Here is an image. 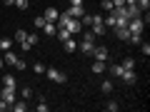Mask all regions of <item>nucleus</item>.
<instances>
[{"label":"nucleus","instance_id":"nucleus-1","mask_svg":"<svg viewBox=\"0 0 150 112\" xmlns=\"http://www.w3.org/2000/svg\"><path fill=\"white\" fill-rule=\"evenodd\" d=\"M58 27H68L73 35H78V32L83 30L80 20H78V18H73V15H68V13H60V18H58Z\"/></svg>","mask_w":150,"mask_h":112},{"label":"nucleus","instance_id":"nucleus-2","mask_svg":"<svg viewBox=\"0 0 150 112\" xmlns=\"http://www.w3.org/2000/svg\"><path fill=\"white\" fill-rule=\"evenodd\" d=\"M78 48L83 50V55H90V52H93V48H95V35L88 30L85 35H83V43H78Z\"/></svg>","mask_w":150,"mask_h":112},{"label":"nucleus","instance_id":"nucleus-3","mask_svg":"<svg viewBox=\"0 0 150 112\" xmlns=\"http://www.w3.org/2000/svg\"><path fill=\"white\" fill-rule=\"evenodd\" d=\"M48 80H53V82H58V85H65V72L63 70H58V67H48Z\"/></svg>","mask_w":150,"mask_h":112},{"label":"nucleus","instance_id":"nucleus-4","mask_svg":"<svg viewBox=\"0 0 150 112\" xmlns=\"http://www.w3.org/2000/svg\"><path fill=\"white\" fill-rule=\"evenodd\" d=\"M128 30L130 32H143L145 30V22H143V18H130V20H128Z\"/></svg>","mask_w":150,"mask_h":112},{"label":"nucleus","instance_id":"nucleus-5","mask_svg":"<svg viewBox=\"0 0 150 112\" xmlns=\"http://www.w3.org/2000/svg\"><path fill=\"white\" fill-rule=\"evenodd\" d=\"M0 100H5L8 105H13V102L18 100V90H10V87H3V92H0Z\"/></svg>","mask_w":150,"mask_h":112},{"label":"nucleus","instance_id":"nucleus-6","mask_svg":"<svg viewBox=\"0 0 150 112\" xmlns=\"http://www.w3.org/2000/svg\"><path fill=\"white\" fill-rule=\"evenodd\" d=\"M120 80H123L125 85H135V82H138V75H135V70H123Z\"/></svg>","mask_w":150,"mask_h":112},{"label":"nucleus","instance_id":"nucleus-7","mask_svg":"<svg viewBox=\"0 0 150 112\" xmlns=\"http://www.w3.org/2000/svg\"><path fill=\"white\" fill-rule=\"evenodd\" d=\"M90 55H93V60H103V62H105V60H108V55H110V52H108V48H98V45H95Z\"/></svg>","mask_w":150,"mask_h":112},{"label":"nucleus","instance_id":"nucleus-8","mask_svg":"<svg viewBox=\"0 0 150 112\" xmlns=\"http://www.w3.org/2000/svg\"><path fill=\"white\" fill-rule=\"evenodd\" d=\"M38 43H40V37H38L35 32H28V40H25V45H23V50L28 52V50H30V48H35Z\"/></svg>","mask_w":150,"mask_h":112},{"label":"nucleus","instance_id":"nucleus-9","mask_svg":"<svg viewBox=\"0 0 150 112\" xmlns=\"http://www.w3.org/2000/svg\"><path fill=\"white\" fill-rule=\"evenodd\" d=\"M65 13H68V15H73V18H78V20H80V18L85 15V8H83V5H70V8H68V10H65Z\"/></svg>","mask_w":150,"mask_h":112},{"label":"nucleus","instance_id":"nucleus-10","mask_svg":"<svg viewBox=\"0 0 150 112\" xmlns=\"http://www.w3.org/2000/svg\"><path fill=\"white\" fill-rule=\"evenodd\" d=\"M43 18H45V20H48V22H58V18H60V13L55 10L53 5H50V8H45V15H43Z\"/></svg>","mask_w":150,"mask_h":112},{"label":"nucleus","instance_id":"nucleus-11","mask_svg":"<svg viewBox=\"0 0 150 112\" xmlns=\"http://www.w3.org/2000/svg\"><path fill=\"white\" fill-rule=\"evenodd\" d=\"M115 30V35H118V40H123V43H128V37H130V30H128V25H123V27H112Z\"/></svg>","mask_w":150,"mask_h":112},{"label":"nucleus","instance_id":"nucleus-12","mask_svg":"<svg viewBox=\"0 0 150 112\" xmlns=\"http://www.w3.org/2000/svg\"><path fill=\"white\" fill-rule=\"evenodd\" d=\"M3 87H10V90H18V80H15V75H5V77H3Z\"/></svg>","mask_w":150,"mask_h":112},{"label":"nucleus","instance_id":"nucleus-13","mask_svg":"<svg viewBox=\"0 0 150 112\" xmlns=\"http://www.w3.org/2000/svg\"><path fill=\"white\" fill-rule=\"evenodd\" d=\"M55 35H58V40H60V43H65L68 37H73V32H70L68 27H58V30H55Z\"/></svg>","mask_w":150,"mask_h":112},{"label":"nucleus","instance_id":"nucleus-14","mask_svg":"<svg viewBox=\"0 0 150 112\" xmlns=\"http://www.w3.org/2000/svg\"><path fill=\"white\" fill-rule=\"evenodd\" d=\"M25 40H28V32H25V30H18L15 35H13V43H18V45H20V48H23V45H25Z\"/></svg>","mask_w":150,"mask_h":112},{"label":"nucleus","instance_id":"nucleus-15","mask_svg":"<svg viewBox=\"0 0 150 112\" xmlns=\"http://www.w3.org/2000/svg\"><path fill=\"white\" fill-rule=\"evenodd\" d=\"M3 62L15 65V62H18V55H15V52H10V50H5V52H3Z\"/></svg>","mask_w":150,"mask_h":112},{"label":"nucleus","instance_id":"nucleus-16","mask_svg":"<svg viewBox=\"0 0 150 112\" xmlns=\"http://www.w3.org/2000/svg\"><path fill=\"white\" fill-rule=\"evenodd\" d=\"M105 30H108V27H105V22H98V25H93V35H95V37H100V35H105Z\"/></svg>","mask_w":150,"mask_h":112},{"label":"nucleus","instance_id":"nucleus-17","mask_svg":"<svg viewBox=\"0 0 150 112\" xmlns=\"http://www.w3.org/2000/svg\"><path fill=\"white\" fill-rule=\"evenodd\" d=\"M63 48H65V52H73V50H78V43H75L73 37H68V40L63 43Z\"/></svg>","mask_w":150,"mask_h":112},{"label":"nucleus","instance_id":"nucleus-18","mask_svg":"<svg viewBox=\"0 0 150 112\" xmlns=\"http://www.w3.org/2000/svg\"><path fill=\"white\" fill-rule=\"evenodd\" d=\"M93 72H95V75L105 72V62H103V60H93Z\"/></svg>","mask_w":150,"mask_h":112},{"label":"nucleus","instance_id":"nucleus-19","mask_svg":"<svg viewBox=\"0 0 150 112\" xmlns=\"http://www.w3.org/2000/svg\"><path fill=\"white\" fill-rule=\"evenodd\" d=\"M10 110H15V112H25L28 110V105H25V100H20V102H13V105H10Z\"/></svg>","mask_w":150,"mask_h":112},{"label":"nucleus","instance_id":"nucleus-20","mask_svg":"<svg viewBox=\"0 0 150 112\" xmlns=\"http://www.w3.org/2000/svg\"><path fill=\"white\" fill-rule=\"evenodd\" d=\"M43 30H45V35H55V30H58V22H45Z\"/></svg>","mask_w":150,"mask_h":112},{"label":"nucleus","instance_id":"nucleus-21","mask_svg":"<svg viewBox=\"0 0 150 112\" xmlns=\"http://www.w3.org/2000/svg\"><path fill=\"white\" fill-rule=\"evenodd\" d=\"M105 110H108V112H118V110H120V102H118V100L105 102Z\"/></svg>","mask_w":150,"mask_h":112},{"label":"nucleus","instance_id":"nucleus-22","mask_svg":"<svg viewBox=\"0 0 150 112\" xmlns=\"http://www.w3.org/2000/svg\"><path fill=\"white\" fill-rule=\"evenodd\" d=\"M13 48V40L10 37H3V40H0V52H5V50H10Z\"/></svg>","mask_w":150,"mask_h":112},{"label":"nucleus","instance_id":"nucleus-23","mask_svg":"<svg viewBox=\"0 0 150 112\" xmlns=\"http://www.w3.org/2000/svg\"><path fill=\"white\" fill-rule=\"evenodd\" d=\"M100 90H103V95H110V92H112V82H110V80L100 82Z\"/></svg>","mask_w":150,"mask_h":112},{"label":"nucleus","instance_id":"nucleus-24","mask_svg":"<svg viewBox=\"0 0 150 112\" xmlns=\"http://www.w3.org/2000/svg\"><path fill=\"white\" fill-rule=\"evenodd\" d=\"M120 65H123V70H135V60L133 57H125Z\"/></svg>","mask_w":150,"mask_h":112},{"label":"nucleus","instance_id":"nucleus-25","mask_svg":"<svg viewBox=\"0 0 150 112\" xmlns=\"http://www.w3.org/2000/svg\"><path fill=\"white\" fill-rule=\"evenodd\" d=\"M110 75L112 77H120L123 75V65H110Z\"/></svg>","mask_w":150,"mask_h":112},{"label":"nucleus","instance_id":"nucleus-26","mask_svg":"<svg viewBox=\"0 0 150 112\" xmlns=\"http://www.w3.org/2000/svg\"><path fill=\"white\" fill-rule=\"evenodd\" d=\"M30 97H33V90H30V87H23V90H20V100H30Z\"/></svg>","mask_w":150,"mask_h":112},{"label":"nucleus","instance_id":"nucleus-27","mask_svg":"<svg viewBox=\"0 0 150 112\" xmlns=\"http://www.w3.org/2000/svg\"><path fill=\"white\" fill-rule=\"evenodd\" d=\"M128 43H135V45H140V43H143V37H140V32H130Z\"/></svg>","mask_w":150,"mask_h":112},{"label":"nucleus","instance_id":"nucleus-28","mask_svg":"<svg viewBox=\"0 0 150 112\" xmlns=\"http://www.w3.org/2000/svg\"><path fill=\"white\" fill-rule=\"evenodd\" d=\"M45 22H48V20H45V18H43V15H38V18H35V20H33V25H35V27H38V30H43V25H45Z\"/></svg>","mask_w":150,"mask_h":112},{"label":"nucleus","instance_id":"nucleus-29","mask_svg":"<svg viewBox=\"0 0 150 112\" xmlns=\"http://www.w3.org/2000/svg\"><path fill=\"white\" fill-rule=\"evenodd\" d=\"M33 72H35V75H45V65L43 62H35V65H33Z\"/></svg>","mask_w":150,"mask_h":112},{"label":"nucleus","instance_id":"nucleus-30","mask_svg":"<svg viewBox=\"0 0 150 112\" xmlns=\"http://www.w3.org/2000/svg\"><path fill=\"white\" fill-rule=\"evenodd\" d=\"M100 8H103V10H108V13H112V8H115V5H112V0H103Z\"/></svg>","mask_w":150,"mask_h":112},{"label":"nucleus","instance_id":"nucleus-31","mask_svg":"<svg viewBox=\"0 0 150 112\" xmlns=\"http://www.w3.org/2000/svg\"><path fill=\"white\" fill-rule=\"evenodd\" d=\"M103 22H105V27H115V15L110 13V15H108V20H103Z\"/></svg>","mask_w":150,"mask_h":112},{"label":"nucleus","instance_id":"nucleus-32","mask_svg":"<svg viewBox=\"0 0 150 112\" xmlns=\"http://www.w3.org/2000/svg\"><path fill=\"white\" fill-rule=\"evenodd\" d=\"M13 67H15V70H18V72H23V70H25V60H20V57H18V62H15V65H13Z\"/></svg>","mask_w":150,"mask_h":112},{"label":"nucleus","instance_id":"nucleus-33","mask_svg":"<svg viewBox=\"0 0 150 112\" xmlns=\"http://www.w3.org/2000/svg\"><path fill=\"white\" fill-rule=\"evenodd\" d=\"M15 8H20V10H28L30 5H28V0H15Z\"/></svg>","mask_w":150,"mask_h":112},{"label":"nucleus","instance_id":"nucleus-34","mask_svg":"<svg viewBox=\"0 0 150 112\" xmlns=\"http://www.w3.org/2000/svg\"><path fill=\"white\" fill-rule=\"evenodd\" d=\"M5 110H10V105H8L5 100H0V112H5Z\"/></svg>","mask_w":150,"mask_h":112},{"label":"nucleus","instance_id":"nucleus-35","mask_svg":"<svg viewBox=\"0 0 150 112\" xmlns=\"http://www.w3.org/2000/svg\"><path fill=\"white\" fill-rule=\"evenodd\" d=\"M38 112H48V105H45V100L40 102V105H38Z\"/></svg>","mask_w":150,"mask_h":112},{"label":"nucleus","instance_id":"nucleus-36","mask_svg":"<svg viewBox=\"0 0 150 112\" xmlns=\"http://www.w3.org/2000/svg\"><path fill=\"white\" fill-rule=\"evenodd\" d=\"M112 5H125V0H112Z\"/></svg>","mask_w":150,"mask_h":112},{"label":"nucleus","instance_id":"nucleus-37","mask_svg":"<svg viewBox=\"0 0 150 112\" xmlns=\"http://www.w3.org/2000/svg\"><path fill=\"white\" fill-rule=\"evenodd\" d=\"M70 5H83V0H70Z\"/></svg>","mask_w":150,"mask_h":112},{"label":"nucleus","instance_id":"nucleus-38","mask_svg":"<svg viewBox=\"0 0 150 112\" xmlns=\"http://www.w3.org/2000/svg\"><path fill=\"white\" fill-rule=\"evenodd\" d=\"M5 5H15V0H5Z\"/></svg>","mask_w":150,"mask_h":112},{"label":"nucleus","instance_id":"nucleus-39","mask_svg":"<svg viewBox=\"0 0 150 112\" xmlns=\"http://www.w3.org/2000/svg\"><path fill=\"white\" fill-rule=\"evenodd\" d=\"M3 65H5V62H3V55H0V67H3Z\"/></svg>","mask_w":150,"mask_h":112}]
</instances>
